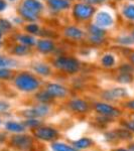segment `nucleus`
<instances>
[{
	"instance_id": "obj_1",
	"label": "nucleus",
	"mask_w": 134,
	"mask_h": 151,
	"mask_svg": "<svg viewBox=\"0 0 134 151\" xmlns=\"http://www.w3.org/2000/svg\"><path fill=\"white\" fill-rule=\"evenodd\" d=\"M15 85L19 90L24 92H31L37 89L38 81L35 77L28 75V74H20L16 77Z\"/></svg>"
},
{
	"instance_id": "obj_2",
	"label": "nucleus",
	"mask_w": 134,
	"mask_h": 151,
	"mask_svg": "<svg viewBox=\"0 0 134 151\" xmlns=\"http://www.w3.org/2000/svg\"><path fill=\"white\" fill-rule=\"evenodd\" d=\"M55 67L69 74H74L79 70V63L75 58H58L55 60Z\"/></svg>"
},
{
	"instance_id": "obj_3",
	"label": "nucleus",
	"mask_w": 134,
	"mask_h": 151,
	"mask_svg": "<svg viewBox=\"0 0 134 151\" xmlns=\"http://www.w3.org/2000/svg\"><path fill=\"white\" fill-rule=\"evenodd\" d=\"M94 13V8L89 4L80 3L77 4L74 8V14L75 16L80 19H88L92 16Z\"/></svg>"
},
{
	"instance_id": "obj_4",
	"label": "nucleus",
	"mask_w": 134,
	"mask_h": 151,
	"mask_svg": "<svg viewBox=\"0 0 134 151\" xmlns=\"http://www.w3.org/2000/svg\"><path fill=\"white\" fill-rule=\"evenodd\" d=\"M35 135L41 140L50 141L57 137L58 132L57 130L50 127H40L35 131Z\"/></svg>"
},
{
	"instance_id": "obj_5",
	"label": "nucleus",
	"mask_w": 134,
	"mask_h": 151,
	"mask_svg": "<svg viewBox=\"0 0 134 151\" xmlns=\"http://www.w3.org/2000/svg\"><path fill=\"white\" fill-rule=\"evenodd\" d=\"M11 143L14 147H17L19 149H28L32 144V139L29 136L26 135H16L11 139Z\"/></svg>"
},
{
	"instance_id": "obj_6",
	"label": "nucleus",
	"mask_w": 134,
	"mask_h": 151,
	"mask_svg": "<svg viewBox=\"0 0 134 151\" xmlns=\"http://www.w3.org/2000/svg\"><path fill=\"white\" fill-rule=\"evenodd\" d=\"M95 109H96V111L98 112V113L106 117H117L120 115V111L107 104L98 103L95 106Z\"/></svg>"
},
{
	"instance_id": "obj_7",
	"label": "nucleus",
	"mask_w": 134,
	"mask_h": 151,
	"mask_svg": "<svg viewBox=\"0 0 134 151\" xmlns=\"http://www.w3.org/2000/svg\"><path fill=\"white\" fill-rule=\"evenodd\" d=\"M48 112V107L47 105H40L38 107H35L30 110H26L23 112V116L28 117V118H37V117H43L47 115Z\"/></svg>"
},
{
	"instance_id": "obj_8",
	"label": "nucleus",
	"mask_w": 134,
	"mask_h": 151,
	"mask_svg": "<svg viewBox=\"0 0 134 151\" xmlns=\"http://www.w3.org/2000/svg\"><path fill=\"white\" fill-rule=\"evenodd\" d=\"M47 92L53 98V97H55V98H64L67 95V89L58 84H50L48 86Z\"/></svg>"
},
{
	"instance_id": "obj_9",
	"label": "nucleus",
	"mask_w": 134,
	"mask_h": 151,
	"mask_svg": "<svg viewBox=\"0 0 134 151\" xmlns=\"http://www.w3.org/2000/svg\"><path fill=\"white\" fill-rule=\"evenodd\" d=\"M112 23H113V18L108 12H100V13L97 14L96 17V25L100 26V27H108V26H111Z\"/></svg>"
},
{
	"instance_id": "obj_10",
	"label": "nucleus",
	"mask_w": 134,
	"mask_h": 151,
	"mask_svg": "<svg viewBox=\"0 0 134 151\" xmlns=\"http://www.w3.org/2000/svg\"><path fill=\"white\" fill-rule=\"evenodd\" d=\"M127 95V92L123 89V88H115L112 89L110 91H107L103 94V97L106 100H110V101H114V100L123 98Z\"/></svg>"
},
{
	"instance_id": "obj_11",
	"label": "nucleus",
	"mask_w": 134,
	"mask_h": 151,
	"mask_svg": "<svg viewBox=\"0 0 134 151\" xmlns=\"http://www.w3.org/2000/svg\"><path fill=\"white\" fill-rule=\"evenodd\" d=\"M90 32H91V40L93 42H101L103 36L105 35V31L103 28L98 25H91L90 26Z\"/></svg>"
},
{
	"instance_id": "obj_12",
	"label": "nucleus",
	"mask_w": 134,
	"mask_h": 151,
	"mask_svg": "<svg viewBox=\"0 0 134 151\" xmlns=\"http://www.w3.org/2000/svg\"><path fill=\"white\" fill-rule=\"evenodd\" d=\"M70 107L73 111L78 113H84L88 110V104L83 100H73L70 103Z\"/></svg>"
},
{
	"instance_id": "obj_13",
	"label": "nucleus",
	"mask_w": 134,
	"mask_h": 151,
	"mask_svg": "<svg viewBox=\"0 0 134 151\" xmlns=\"http://www.w3.org/2000/svg\"><path fill=\"white\" fill-rule=\"evenodd\" d=\"M23 6L36 14L43 9V4L37 0H24Z\"/></svg>"
},
{
	"instance_id": "obj_14",
	"label": "nucleus",
	"mask_w": 134,
	"mask_h": 151,
	"mask_svg": "<svg viewBox=\"0 0 134 151\" xmlns=\"http://www.w3.org/2000/svg\"><path fill=\"white\" fill-rule=\"evenodd\" d=\"M50 6L55 10H64L70 6L69 1L67 0H48Z\"/></svg>"
},
{
	"instance_id": "obj_15",
	"label": "nucleus",
	"mask_w": 134,
	"mask_h": 151,
	"mask_svg": "<svg viewBox=\"0 0 134 151\" xmlns=\"http://www.w3.org/2000/svg\"><path fill=\"white\" fill-rule=\"evenodd\" d=\"M37 48H38L40 52L48 53V52H50L52 50H53V48H55V45H53V42L50 40H40L37 42Z\"/></svg>"
},
{
	"instance_id": "obj_16",
	"label": "nucleus",
	"mask_w": 134,
	"mask_h": 151,
	"mask_svg": "<svg viewBox=\"0 0 134 151\" xmlns=\"http://www.w3.org/2000/svg\"><path fill=\"white\" fill-rule=\"evenodd\" d=\"M65 35L70 38H74V40H80L83 36V31L81 29L75 27V26H69L66 28Z\"/></svg>"
},
{
	"instance_id": "obj_17",
	"label": "nucleus",
	"mask_w": 134,
	"mask_h": 151,
	"mask_svg": "<svg viewBox=\"0 0 134 151\" xmlns=\"http://www.w3.org/2000/svg\"><path fill=\"white\" fill-rule=\"evenodd\" d=\"M6 129L8 131H11V132H15V133H20L23 132L25 129H24V126L21 125L19 123L13 122V121H9V122L6 123Z\"/></svg>"
},
{
	"instance_id": "obj_18",
	"label": "nucleus",
	"mask_w": 134,
	"mask_h": 151,
	"mask_svg": "<svg viewBox=\"0 0 134 151\" xmlns=\"http://www.w3.org/2000/svg\"><path fill=\"white\" fill-rule=\"evenodd\" d=\"M20 14H21V16H22L23 18L27 19V20H30V21H33V20H35V19L37 18L36 13L30 11L29 9H27L26 7H24V6H22L20 8Z\"/></svg>"
},
{
	"instance_id": "obj_19",
	"label": "nucleus",
	"mask_w": 134,
	"mask_h": 151,
	"mask_svg": "<svg viewBox=\"0 0 134 151\" xmlns=\"http://www.w3.org/2000/svg\"><path fill=\"white\" fill-rule=\"evenodd\" d=\"M33 69H35L36 73H38L40 75L43 76H48L50 74V69L48 68V65L45 64H36L35 65Z\"/></svg>"
},
{
	"instance_id": "obj_20",
	"label": "nucleus",
	"mask_w": 134,
	"mask_h": 151,
	"mask_svg": "<svg viewBox=\"0 0 134 151\" xmlns=\"http://www.w3.org/2000/svg\"><path fill=\"white\" fill-rule=\"evenodd\" d=\"M74 144L78 149H85V148H88L92 145V140L89 138H82V139L76 141Z\"/></svg>"
},
{
	"instance_id": "obj_21",
	"label": "nucleus",
	"mask_w": 134,
	"mask_h": 151,
	"mask_svg": "<svg viewBox=\"0 0 134 151\" xmlns=\"http://www.w3.org/2000/svg\"><path fill=\"white\" fill-rule=\"evenodd\" d=\"M53 151H77L75 148L65 144V143H53L52 146Z\"/></svg>"
},
{
	"instance_id": "obj_22",
	"label": "nucleus",
	"mask_w": 134,
	"mask_h": 151,
	"mask_svg": "<svg viewBox=\"0 0 134 151\" xmlns=\"http://www.w3.org/2000/svg\"><path fill=\"white\" fill-rule=\"evenodd\" d=\"M16 65V62L10 58H6L4 57H0V69L7 67H14Z\"/></svg>"
},
{
	"instance_id": "obj_23",
	"label": "nucleus",
	"mask_w": 134,
	"mask_h": 151,
	"mask_svg": "<svg viewBox=\"0 0 134 151\" xmlns=\"http://www.w3.org/2000/svg\"><path fill=\"white\" fill-rule=\"evenodd\" d=\"M123 14L126 18L130 19V20H134V4L125 7V9L123 10Z\"/></svg>"
},
{
	"instance_id": "obj_24",
	"label": "nucleus",
	"mask_w": 134,
	"mask_h": 151,
	"mask_svg": "<svg viewBox=\"0 0 134 151\" xmlns=\"http://www.w3.org/2000/svg\"><path fill=\"white\" fill-rule=\"evenodd\" d=\"M115 63V58L112 55H106L102 58V64L104 67H112Z\"/></svg>"
},
{
	"instance_id": "obj_25",
	"label": "nucleus",
	"mask_w": 134,
	"mask_h": 151,
	"mask_svg": "<svg viewBox=\"0 0 134 151\" xmlns=\"http://www.w3.org/2000/svg\"><path fill=\"white\" fill-rule=\"evenodd\" d=\"M118 82L123 83V84H129V83L132 82V76L129 73H122L118 78H117Z\"/></svg>"
},
{
	"instance_id": "obj_26",
	"label": "nucleus",
	"mask_w": 134,
	"mask_h": 151,
	"mask_svg": "<svg viewBox=\"0 0 134 151\" xmlns=\"http://www.w3.org/2000/svg\"><path fill=\"white\" fill-rule=\"evenodd\" d=\"M18 40L21 41V43H23V45H32L35 43V38L29 35H20L18 37Z\"/></svg>"
},
{
	"instance_id": "obj_27",
	"label": "nucleus",
	"mask_w": 134,
	"mask_h": 151,
	"mask_svg": "<svg viewBox=\"0 0 134 151\" xmlns=\"http://www.w3.org/2000/svg\"><path fill=\"white\" fill-rule=\"evenodd\" d=\"M115 134H116L117 138H122V139H130V138L132 137L131 133L129 132L128 130H126V129H122V130L116 131Z\"/></svg>"
},
{
	"instance_id": "obj_28",
	"label": "nucleus",
	"mask_w": 134,
	"mask_h": 151,
	"mask_svg": "<svg viewBox=\"0 0 134 151\" xmlns=\"http://www.w3.org/2000/svg\"><path fill=\"white\" fill-rule=\"evenodd\" d=\"M36 98L40 100V102H43V103H48V102H50L52 100L53 97L48 92H40V94H37Z\"/></svg>"
},
{
	"instance_id": "obj_29",
	"label": "nucleus",
	"mask_w": 134,
	"mask_h": 151,
	"mask_svg": "<svg viewBox=\"0 0 134 151\" xmlns=\"http://www.w3.org/2000/svg\"><path fill=\"white\" fill-rule=\"evenodd\" d=\"M29 48L26 47V45H17L15 48H14V53L18 55H26L28 52Z\"/></svg>"
},
{
	"instance_id": "obj_30",
	"label": "nucleus",
	"mask_w": 134,
	"mask_h": 151,
	"mask_svg": "<svg viewBox=\"0 0 134 151\" xmlns=\"http://www.w3.org/2000/svg\"><path fill=\"white\" fill-rule=\"evenodd\" d=\"M11 77V70L2 68L0 69V79H9Z\"/></svg>"
},
{
	"instance_id": "obj_31",
	"label": "nucleus",
	"mask_w": 134,
	"mask_h": 151,
	"mask_svg": "<svg viewBox=\"0 0 134 151\" xmlns=\"http://www.w3.org/2000/svg\"><path fill=\"white\" fill-rule=\"evenodd\" d=\"M11 28V24L8 22L5 19H0V29L2 31L3 30H8Z\"/></svg>"
},
{
	"instance_id": "obj_32",
	"label": "nucleus",
	"mask_w": 134,
	"mask_h": 151,
	"mask_svg": "<svg viewBox=\"0 0 134 151\" xmlns=\"http://www.w3.org/2000/svg\"><path fill=\"white\" fill-rule=\"evenodd\" d=\"M25 125L29 126V127H37V126L40 125V122L35 120V119H30V120H27L25 122Z\"/></svg>"
},
{
	"instance_id": "obj_33",
	"label": "nucleus",
	"mask_w": 134,
	"mask_h": 151,
	"mask_svg": "<svg viewBox=\"0 0 134 151\" xmlns=\"http://www.w3.org/2000/svg\"><path fill=\"white\" fill-rule=\"evenodd\" d=\"M26 30L29 31L31 33H37L38 31V26L36 24H29V25L26 27Z\"/></svg>"
},
{
	"instance_id": "obj_34",
	"label": "nucleus",
	"mask_w": 134,
	"mask_h": 151,
	"mask_svg": "<svg viewBox=\"0 0 134 151\" xmlns=\"http://www.w3.org/2000/svg\"><path fill=\"white\" fill-rule=\"evenodd\" d=\"M104 0H85L87 4L89 5H95V4H99V3H102Z\"/></svg>"
},
{
	"instance_id": "obj_35",
	"label": "nucleus",
	"mask_w": 134,
	"mask_h": 151,
	"mask_svg": "<svg viewBox=\"0 0 134 151\" xmlns=\"http://www.w3.org/2000/svg\"><path fill=\"white\" fill-rule=\"evenodd\" d=\"M9 108V105L5 102H0V111H6Z\"/></svg>"
},
{
	"instance_id": "obj_36",
	"label": "nucleus",
	"mask_w": 134,
	"mask_h": 151,
	"mask_svg": "<svg viewBox=\"0 0 134 151\" xmlns=\"http://www.w3.org/2000/svg\"><path fill=\"white\" fill-rule=\"evenodd\" d=\"M6 8V2L4 0H0V11H3Z\"/></svg>"
},
{
	"instance_id": "obj_37",
	"label": "nucleus",
	"mask_w": 134,
	"mask_h": 151,
	"mask_svg": "<svg viewBox=\"0 0 134 151\" xmlns=\"http://www.w3.org/2000/svg\"><path fill=\"white\" fill-rule=\"evenodd\" d=\"M125 125H126V127L128 129H130L131 131H134V121L133 122H130V123H126Z\"/></svg>"
},
{
	"instance_id": "obj_38",
	"label": "nucleus",
	"mask_w": 134,
	"mask_h": 151,
	"mask_svg": "<svg viewBox=\"0 0 134 151\" xmlns=\"http://www.w3.org/2000/svg\"><path fill=\"white\" fill-rule=\"evenodd\" d=\"M127 107H128V108H130V109H132V110H134V100H133V101L129 102V103L127 104Z\"/></svg>"
},
{
	"instance_id": "obj_39",
	"label": "nucleus",
	"mask_w": 134,
	"mask_h": 151,
	"mask_svg": "<svg viewBox=\"0 0 134 151\" xmlns=\"http://www.w3.org/2000/svg\"><path fill=\"white\" fill-rule=\"evenodd\" d=\"M130 151H134V144H132V145H130Z\"/></svg>"
},
{
	"instance_id": "obj_40",
	"label": "nucleus",
	"mask_w": 134,
	"mask_h": 151,
	"mask_svg": "<svg viewBox=\"0 0 134 151\" xmlns=\"http://www.w3.org/2000/svg\"><path fill=\"white\" fill-rule=\"evenodd\" d=\"M131 60H132V62L134 63V53H133L132 55H131Z\"/></svg>"
},
{
	"instance_id": "obj_41",
	"label": "nucleus",
	"mask_w": 134,
	"mask_h": 151,
	"mask_svg": "<svg viewBox=\"0 0 134 151\" xmlns=\"http://www.w3.org/2000/svg\"><path fill=\"white\" fill-rule=\"evenodd\" d=\"M115 151H127V150H125V149H117Z\"/></svg>"
},
{
	"instance_id": "obj_42",
	"label": "nucleus",
	"mask_w": 134,
	"mask_h": 151,
	"mask_svg": "<svg viewBox=\"0 0 134 151\" xmlns=\"http://www.w3.org/2000/svg\"><path fill=\"white\" fill-rule=\"evenodd\" d=\"M1 36H2V30L0 29V38H1Z\"/></svg>"
},
{
	"instance_id": "obj_43",
	"label": "nucleus",
	"mask_w": 134,
	"mask_h": 151,
	"mask_svg": "<svg viewBox=\"0 0 134 151\" xmlns=\"http://www.w3.org/2000/svg\"><path fill=\"white\" fill-rule=\"evenodd\" d=\"M133 38H134V31H133Z\"/></svg>"
},
{
	"instance_id": "obj_44",
	"label": "nucleus",
	"mask_w": 134,
	"mask_h": 151,
	"mask_svg": "<svg viewBox=\"0 0 134 151\" xmlns=\"http://www.w3.org/2000/svg\"><path fill=\"white\" fill-rule=\"evenodd\" d=\"M0 124H1V121H0Z\"/></svg>"
},
{
	"instance_id": "obj_45",
	"label": "nucleus",
	"mask_w": 134,
	"mask_h": 151,
	"mask_svg": "<svg viewBox=\"0 0 134 151\" xmlns=\"http://www.w3.org/2000/svg\"><path fill=\"white\" fill-rule=\"evenodd\" d=\"M0 45H1V42H0Z\"/></svg>"
}]
</instances>
